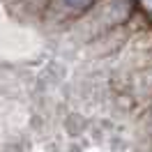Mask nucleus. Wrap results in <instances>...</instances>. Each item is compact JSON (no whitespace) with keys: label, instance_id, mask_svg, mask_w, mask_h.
Returning a JSON list of instances; mask_svg holds the SVG:
<instances>
[{"label":"nucleus","instance_id":"1","mask_svg":"<svg viewBox=\"0 0 152 152\" xmlns=\"http://www.w3.org/2000/svg\"><path fill=\"white\" fill-rule=\"evenodd\" d=\"M69 7H74V10H81V7H88V5H92L95 0H65Z\"/></svg>","mask_w":152,"mask_h":152}]
</instances>
